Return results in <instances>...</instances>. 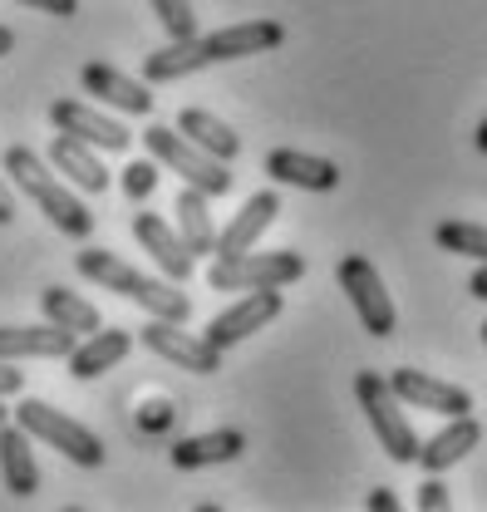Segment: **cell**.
Masks as SVG:
<instances>
[{
	"instance_id": "6da1fadb",
	"label": "cell",
	"mask_w": 487,
	"mask_h": 512,
	"mask_svg": "<svg viewBox=\"0 0 487 512\" xmlns=\"http://www.w3.org/2000/svg\"><path fill=\"white\" fill-rule=\"evenodd\" d=\"M74 271L84 281L123 296V301L143 306L148 316H158V320H183L187 325V316H192V301L178 291V281H153V276H143L138 266H128L123 256L104 252V247H84V252L74 256Z\"/></svg>"
},
{
	"instance_id": "7a4b0ae2",
	"label": "cell",
	"mask_w": 487,
	"mask_h": 512,
	"mask_svg": "<svg viewBox=\"0 0 487 512\" xmlns=\"http://www.w3.org/2000/svg\"><path fill=\"white\" fill-rule=\"evenodd\" d=\"M5 173H10V183L25 192L50 222H55V232L64 237H74V242H84L89 232H94V217H89V207H84V197H74V192L64 188L60 178H55V168L35 153V148H25V143H10L5 148Z\"/></svg>"
},
{
	"instance_id": "3957f363",
	"label": "cell",
	"mask_w": 487,
	"mask_h": 512,
	"mask_svg": "<svg viewBox=\"0 0 487 512\" xmlns=\"http://www.w3.org/2000/svg\"><path fill=\"white\" fill-rule=\"evenodd\" d=\"M355 399H360V409L369 414V429H374V439L384 444V453H389L394 463H414V458H419V434H414V424H409V414H404V399L389 389V375L360 370V375H355Z\"/></svg>"
},
{
	"instance_id": "277c9868",
	"label": "cell",
	"mask_w": 487,
	"mask_h": 512,
	"mask_svg": "<svg viewBox=\"0 0 487 512\" xmlns=\"http://www.w3.org/2000/svg\"><path fill=\"white\" fill-rule=\"evenodd\" d=\"M15 424H20L30 439H40V444H50L55 453H64L69 463H79V468H99V463H104L99 434L84 429L79 419L60 414V409L45 404V399H15Z\"/></svg>"
},
{
	"instance_id": "5b68a950",
	"label": "cell",
	"mask_w": 487,
	"mask_h": 512,
	"mask_svg": "<svg viewBox=\"0 0 487 512\" xmlns=\"http://www.w3.org/2000/svg\"><path fill=\"white\" fill-rule=\"evenodd\" d=\"M143 143H148V153L163 163V168H173L178 178H183L187 188L207 192V197H222V192H232V173H227V163H217L212 153H202L192 138H183L173 124H153L143 133Z\"/></svg>"
},
{
	"instance_id": "8992f818",
	"label": "cell",
	"mask_w": 487,
	"mask_h": 512,
	"mask_svg": "<svg viewBox=\"0 0 487 512\" xmlns=\"http://www.w3.org/2000/svg\"><path fill=\"white\" fill-rule=\"evenodd\" d=\"M305 276V256L296 252H242V256H217L207 271L212 291H261V286H291Z\"/></svg>"
},
{
	"instance_id": "52a82bcc",
	"label": "cell",
	"mask_w": 487,
	"mask_h": 512,
	"mask_svg": "<svg viewBox=\"0 0 487 512\" xmlns=\"http://www.w3.org/2000/svg\"><path fill=\"white\" fill-rule=\"evenodd\" d=\"M335 276H340V291L350 296V306H355L360 325H365L374 340H389L394 325H399V316H394V301H389L384 276L374 271V261H369V256H340Z\"/></svg>"
},
{
	"instance_id": "ba28073f",
	"label": "cell",
	"mask_w": 487,
	"mask_h": 512,
	"mask_svg": "<svg viewBox=\"0 0 487 512\" xmlns=\"http://www.w3.org/2000/svg\"><path fill=\"white\" fill-rule=\"evenodd\" d=\"M286 311V301H281V291L276 286H261V291H246L237 306H227L222 316H212V325L202 330V340L212 345V350H232V345H242L246 335H256L261 325H271V320Z\"/></svg>"
},
{
	"instance_id": "9c48e42d",
	"label": "cell",
	"mask_w": 487,
	"mask_h": 512,
	"mask_svg": "<svg viewBox=\"0 0 487 512\" xmlns=\"http://www.w3.org/2000/svg\"><path fill=\"white\" fill-rule=\"evenodd\" d=\"M138 340L158 355V360H168V365H178L187 375H217V365H222V350H212L202 335H187L183 320H148L143 330H138Z\"/></svg>"
},
{
	"instance_id": "30bf717a",
	"label": "cell",
	"mask_w": 487,
	"mask_h": 512,
	"mask_svg": "<svg viewBox=\"0 0 487 512\" xmlns=\"http://www.w3.org/2000/svg\"><path fill=\"white\" fill-rule=\"evenodd\" d=\"M197 40H202L207 64L251 60V55L281 50V45H286V25H281V20H242V25H222V30H212V35H197Z\"/></svg>"
},
{
	"instance_id": "8fae6325",
	"label": "cell",
	"mask_w": 487,
	"mask_h": 512,
	"mask_svg": "<svg viewBox=\"0 0 487 512\" xmlns=\"http://www.w3.org/2000/svg\"><path fill=\"white\" fill-rule=\"evenodd\" d=\"M50 124L69 133V138H79V143H89V148H99V153H123L128 138H133L114 114H99V109H89L79 99H55L50 104Z\"/></svg>"
},
{
	"instance_id": "7c38bea8",
	"label": "cell",
	"mask_w": 487,
	"mask_h": 512,
	"mask_svg": "<svg viewBox=\"0 0 487 512\" xmlns=\"http://www.w3.org/2000/svg\"><path fill=\"white\" fill-rule=\"evenodd\" d=\"M79 84L89 89V99H99V104H109V109H119V114H133V119H143L148 109H153V89L143 84V79H133V74H123L114 64L104 60H89L79 69Z\"/></svg>"
},
{
	"instance_id": "4fadbf2b",
	"label": "cell",
	"mask_w": 487,
	"mask_h": 512,
	"mask_svg": "<svg viewBox=\"0 0 487 512\" xmlns=\"http://www.w3.org/2000/svg\"><path fill=\"white\" fill-rule=\"evenodd\" d=\"M389 389L404 399V404H414V409H428V414H473V394L463 389V384H448V380H433L424 370H394L389 375Z\"/></svg>"
},
{
	"instance_id": "5bb4252c",
	"label": "cell",
	"mask_w": 487,
	"mask_h": 512,
	"mask_svg": "<svg viewBox=\"0 0 487 512\" xmlns=\"http://www.w3.org/2000/svg\"><path fill=\"white\" fill-rule=\"evenodd\" d=\"M79 345L74 330H64L55 320L45 325H0V360H69V350Z\"/></svg>"
},
{
	"instance_id": "9a60e30c",
	"label": "cell",
	"mask_w": 487,
	"mask_h": 512,
	"mask_svg": "<svg viewBox=\"0 0 487 512\" xmlns=\"http://www.w3.org/2000/svg\"><path fill=\"white\" fill-rule=\"evenodd\" d=\"M281 217V192L276 188H261V192H251L242 202V212L217 232V252L212 256H242V252H251L261 237H266V227Z\"/></svg>"
},
{
	"instance_id": "2e32d148",
	"label": "cell",
	"mask_w": 487,
	"mask_h": 512,
	"mask_svg": "<svg viewBox=\"0 0 487 512\" xmlns=\"http://www.w3.org/2000/svg\"><path fill=\"white\" fill-rule=\"evenodd\" d=\"M133 237L143 242V252L158 261V271H163L168 281L183 286L187 276L197 271V256L187 252V242L178 237V227H168L158 212H138V217H133Z\"/></svg>"
},
{
	"instance_id": "e0dca14e",
	"label": "cell",
	"mask_w": 487,
	"mask_h": 512,
	"mask_svg": "<svg viewBox=\"0 0 487 512\" xmlns=\"http://www.w3.org/2000/svg\"><path fill=\"white\" fill-rule=\"evenodd\" d=\"M266 178H276V183L301 188V192H335L340 188V168H335L330 158L301 153V148H271V153H266Z\"/></svg>"
},
{
	"instance_id": "ac0fdd59",
	"label": "cell",
	"mask_w": 487,
	"mask_h": 512,
	"mask_svg": "<svg viewBox=\"0 0 487 512\" xmlns=\"http://www.w3.org/2000/svg\"><path fill=\"white\" fill-rule=\"evenodd\" d=\"M478 444H483V424H478L473 414H453L433 439L419 444V458H414V463H424V473H448L453 463H463Z\"/></svg>"
},
{
	"instance_id": "d6986e66",
	"label": "cell",
	"mask_w": 487,
	"mask_h": 512,
	"mask_svg": "<svg viewBox=\"0 0 487 512\" xmlns=\"http://www.w3.org/2000/svg\"><path fill=\"white\" fill-rule=\"evenodd\" d=\"M128 350H133V335H128V330L99 325L84 345L69 350V375H74V380H99V375H109L114 365L128 360Z\"/></svg>"
},
{
	"instance_id": "ffe728a7",
	"label": "cell",
	"mask_w": 487,
	"mask_h": 512,
	"mask_svg": "<svg viewBox=\"0 0 487 512\" xmlns=\"http://www.w3.org/2000/svg\"><path fill=\"white\" fill-rule=\"evenodd\" d=\"M246 453V434L242 429H212V434H197V439H178L173 444V468L197 473V468H217V463H232Z\"/></svg>"
},
{
	"instance_id": "44dd1931",
	"label": "cell",
	"mask_w": 487,
	"mask_h": 512,
	"mask_svg": "<svg viewBox=\"0 0 487 512\" xmlns=\"http://www.w3.org/2000/svg\"><path fill=\"white\" fill-rule=\"evenodd\" d=\"M0 478L15 498H35L40 493V468H35V453H30V434L20 424H0Z\"/></svg>"
},
{
	"instance_id": "7402d4cb",
	"label": "cell",
	"mask_w": 487,
	"mask_h": 512,
	"mask_svg": "<svg viewBox=\"0 0 487 512\" xmlns=\"http://www.w3.org/2000/svg\"><path fill=\"white\" fill-rule=\"evenodd\" d=\"M50 168H55L60 178H69L74 188L94 192V197L109 188V168L94 158L89 143H79V138H69V133H60V138L50 143Z\"/></svg>"
},
{
	"instance_id": "603a6c76",
	"label": "cell",
	"mask_w": 487,
	"mask_h": 512,
	"mask_svg": "<svg viewBox=\"0 0 487 512\" xmlns=\"http://www.w3.org/2000/svg\"><path fill=\"white\" fill-rule=\"evenodd\" d=\"M173 212H178V237L187 242V252L192 256L217 252V227H212V197L207 192L183 188L178 202H173Z\"/></svg>"
},
{
	"instance_id": "cb8c5ba5",
	"label": "cell",
	"mask_w": 487,
	"mask_h": 512,
	"mask_svg": "<svg viewBox=\"0 0 487 512\" xmlns=\"http://www.w3.org/2000/svg\"><path fill=\"white\" fill-rule=\"evenodd\" d=\"M178 133L192 138L202 153H212L217 163H232V158L242 153V138L222 124L217 114H207V109H183V114H178Z\"/></svg>"
},
{
	"instance_id": "d4e9b609",
	"label": "cell",
	"mask_w": 487,
	"mask_h": 512,
	"mask_svg": "<svg viewBox=\"0 0 487 512\" xmlns=\"http://www.w3.org/2000/svg\"><path fill=\"white\" fill-rule=\"evenodd\" d=\"M197 69H207L202 40H197V35H192V40H168L163 50H153V55L143 60V84H173V79L197 74Z\"/></svg>"
},
{
	"instance_id": "484cf974",
	"label": "cell",
	"mask_w": 487,
	"mask_h": 512,
	"mask_svg": "<svg viewBox=\"0 0 487 512\" xmlns=\"http://www.w3.org/2000/svg\"><path fill=\"white\" fill-rule=\"evenodd\" d=\"M40 311H45V320H55V325L74 330V335H94V330L104 325V320H99V311H94V301L74 296L69 286H45Z\"/></svg>"
},
{
	"instance_id": "4316f807",
	"label": "cell",
	"mask_w": 487,
	"mask_h": 512,
	"mask_svg": "<svg viewBox=\"0 0 487 512\" xmlns=\"http://www.w3.org/2000/svg\"><path fill=\"white\" fill-rule=\"evenodd\" d=\"M433 242L453 256L487 261V227H478V222H458V217H453V222H438V227H433Z\"/></svg>"
},
{
	"instance_id": "83f0119b",
	"label": "cell",
	"mask_w": 487,
	"mask_h": 512,
	"mask_svg": "<svg viewBox=\"0 0 487 512\" xmlns=\"http://www.w3.org/2000/svg\"><path fill=\"white\" fill-rule=\"evenodd\" d=\"M158 25L168 30V40H192L197 35V15H192V0H148Z\"/></svg>"
},
{
	"instance_id": "f1b7e54d",
	"label": "cell",
	"mask_w": 487,
	"mask_h": 512,
	"mask_svg": "<svg viewBox=\"0 0 487 512\" xmlns=\"http://www.w3.org/2000/svg\"><path fill=\"white\" fill-rule=\"evenodd\" d=\"M119 183H123V197L128 202H143L148 192L158 188V158H143V163H128L119 173Z\"/></svg>"
},
{
	"instance_id": "f546056e",
	"label": "cell",
	"mask_w": 487,
	"mask_h": 512,
	"mask_svg": "<svg viewBox=\"0 0 487 512\" xmlns=\"http://www.w3.org/2000/svg\"><path fill=\"white\" fill-rule=\"evenodd\" d=\"M448 508H453V498H448V488H443L438 473H433L424 488H419V512H448Z\"/></svg>"
},
{
	"instance_id": "4dcf8cb0",
	"label": "cell",
	"mask_w": 487,
	"mask_h": 512,
	"mask_svg": "<svg viewBox=\"0 0 487 512\" xmlns=\"http://www.w3.org/2000/svg\"><path fill=\"white\" fill-rule=\"evenodd\" d=\"M15 5L45 10V15H55V20H74V15H79V0H15Z\"/></svg>"
},
{
	"instance_id": "1f68e13d",
	"label": "cell",
	"mask_w": 487,
	"mask_h": 512,
	"mask_svg": "<svg viewBox=\"0 0 487 512\" xmlns=\"http://www.w3.org/2000/svg\"><path fill=\"white\" fill-rule=\"evenodd\" d=\"M173 419H178V409H173V404H163V399L143 409V429H148V434H158V429H163V424H173Z\"/></svg>"
},
{
	"instance_id": "d6a6232c",
	"label": "cell",
	"mask_w": 487,
	"mask_h": 512,
	"mask_svg": "<svg viewBox=\"0 0 487 512\" xmlns=\"http://www.w3.org/2000/svg\"><path fill=\"white\" fill-rule=\"evenodd\" d=\"M20 389H25L20 365H15V360H0V399H10V394H20Z\"/></svg>"
},
{
	"instance_id": "836d02e7",
	"label": "cell",
	"mask_w": 487,
	"mask_h": 512,
	"mask_svg": "<svg viewBox=\"0 0 487 512\" xmlns=\"http://www.w3.org/2000/svg\"><path fill=\"white\" fill-rule=\"evenodd\" d=\"M365 508H374V512H394V508H399V498H394L389 488H374V493L365 498Z\"/></svg>"
},
{
	"instance_id": "e575fe53",
	"label": "cell",
	"mask_w": 487,
	"mask_h": 512,
	"mask_svg": "<svg viewBox=\"0 0 487 512\" xmlns=\"http://www.w3.org/2000/svg\"><path fill=\"white\" fill-rule=\"evenodd\" d=\"M468 296H478V301H487V261L473 271V281H468Z\"/></svg>"
},
{
	"instance_id": "d590c367",
	"label": "cell",
	"mask_w": 487,
	"mask_h": 512,
	"mask_svg": "<svg viewBox=\"0 0 487 512\" xmlns=\"http://www.w3.org/2000/svg\"><path fill=\"white\" fill-rule=\"evenodd\" d=\"M10 222H15V202H10V192L0 183V227H10Z\"/></svg>"
},
{
	"instance_id": "8d00e7d4",
	"label": "cell",
	"mask_w": 487,
	"mask_h": 512,
	"mask_svg": "<svg viewBox=\"0 0 487 512\" xmlns=\"http://www.w3.org/2000/svg\"><path fill=\"white\" fill-rule=\"evenodd\" d=\"M10 50H15V30H5V25H0V60H5Z\"/></svg>"
},
{
	"instance_id": "74e56055",
	"label": "cell",
	"mask_w": 487,
	"mask_h": 512,
	"mask_svg": "<svg viewBox=\"0 0 487 512\" xmlns=\"http://www.w3.org/2000/svg\"><path fill=\"white\" fill-rule=\"evenodd\" d=\"M473 143H478V153H487V114H483V124H478V133H473Z\"/></svg>"
},
{
	"instance_id": "f35d334b",
	"label": "cell",
	"mask_w": 487,
	"mask_h": 512,
	"mask_svg": "<svg viewBox=\"0 0 487 512\" xmlns=\"http://www.w3.org/2000/svg\"><path fill=\"white\" fill-rule=\"evenodd\" d=\"M5 419H10V409H5V399H0V424H5Z\"/></svg>"
},
{
	"instance_id": "ab89813d",
	"label": "cell",
	"mask_w": 487,
	"mask_h": 512,
	"mask_svg": "<svg viewBox=\"0 0 487 512\" xmlns=\"http://www.w3.org/2000/svg\"><path fill=\"white\" fill-rule=\"evenodd\" d=\"M483 345H487V320H483Z\"/></svg>"
}]
</instances>
